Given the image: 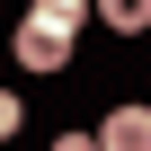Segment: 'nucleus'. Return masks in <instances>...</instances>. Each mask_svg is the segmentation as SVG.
<instances>
[{"label":"nucleus","mask_w":151,"mask_h":151,"mask_svg":"<svg viewBox=\"0 0 151 151\" xmlns=\"http://www.w3.org/2000/svg\"><path fill=\"white\" fill-rule=\"evenodd\" d=\"M71 36H80V27H71L62 9H45V0H36V9L18 18V36H9V45H18V62H27V71H71Z\"/></svg>","instance_id":"obj_1"},{"label":"nucleus","mask_w":151,"mask_h":151,"mask_svg":"<svg viewBox=\"0 0 151 151\" xmlns=\"http://www.w3.org/2000/svg\"><path fill=\"white\" fill-rule=\"evenodd\" d=\"M89 9H98L116 36H142V27H151V0H89Z\"/></svg>","instance_id":"obj_3"},{"label":"nucleus","mask_w":151,"mask_h":151,"mask_svg":"<svg viewBox=\"0 0 151 151\" xmlns=\"http://www.w3.org/2000/svg\"><path fill=\"white\" fill-rule=\"evenodd\" d=\"M45 9H62V18H71V27H80V18H89V0H45Z\"/></svg>","instance_id":"obj_5"},{"label":"nucleus","mask_w":151,"mask_h":151,"mask_svg":"<svg viewBox=\"0 0 151 151\" xmlns=\"http://www.w3.org/2000/svg\"><path fill=\"white\" fill-rule=\"evenodd\" d=\"M98 151H151V107H116L98 124Z\"/></svg>","instance_id":"obj_2"},{"label":"nucleus","mask_w":151,"mask_h":151,"mask_svg":"<svg viewBox=\"0 0 151 151\" xmlns=\"http://www.w3.org/2000/svg\"><path fill=\"white\" fill-rule=\"evenodd\" d=\"M53 151H98V133H62V142H53Z\"/></svg>","instance_id":"obj_6"},{"label":"nucleus","mask_w":151,"mask_h":151,"mask_svg":"<svg viewBox=\"0 0 151 151\" xmlns=\"http://www.w3.org/2000/svg\"><path fill=\"white\" fill-rule=\"evenodd\" d=\"M9 133H18V98L0 89V142H9Z\"/></svg>","instance_id":"obj_4"}]
</instances>
